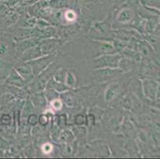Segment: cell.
I'll list each match as a JSON object with an SVG mask.
<instances>
[{"label": "cell", "mask_w": 160, "mask_h": 159, "mask_svg": "<svg viewBox=\"0 0 160 159\" xmlns=\"http://www.w3.org/2000/svg\"><path fill=\"white\" fill-rule=\"evenodd\" d=\"M38 121V119L37 118V116H34V115H32V116H30L28 119V122L30 123V125H35L36 123Z\"/></svg>", "instance_id": "obj_1"}, {"label": "cell", "mask_w": 160, "mask_h": 159, "mask_svg": "<svg viewBox=\"0 0 160 159\" xmlns=\"http://www.w3.org/2000/svg\"><path fill=\"white\" fill-rule=\"evenodd\" d=\"M38 121L42 125H45V124H46V123H47L48 119H47V118H46V116H42L40 118H39Z\"/></svg>", "instance_id": "obj_2"}]
</instances>
